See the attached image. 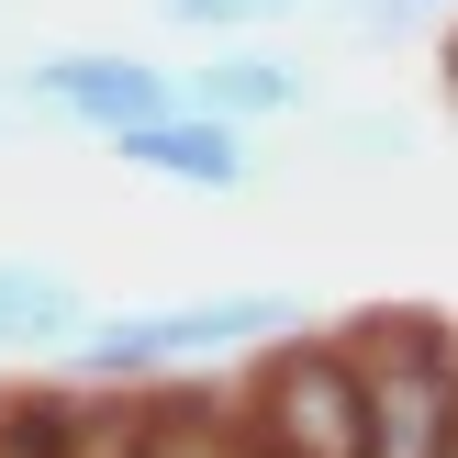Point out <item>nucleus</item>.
I'll list each match as a JSON object with an SVG mask.
<instances>
[{"instance_id":"13","label":"nucleus","mask_w":458,"mask_h":458,"mask_svg":"<svg viewBox=\"0 0 458 458\" xmlns=\"http://www.w3.org/2000/svg\"><path fill=\"white\" fill-rule=\"evenodd\" d=\"M414 12H458V0H414Z\"/></svg>"},{"instance_id":"6","label":"nucleus","mask_w":458,"mask_h":458,"mask_svg":"<svg viewBox=\"0 0 458 458\" xmlns=\"http://www.w3.org/2000/svg\"><path fill=\"white\" fill-rule=\"evenodd\" d=\"M179 101L213 112V123H235V134L302 123V112H313V67L280 56V45H224V56H191V67H179Z\"/></svg>"},{"instance_id":"2","label":"nucleus","mask_w":458,"mask_h":458,"mask_svg":"<svg viewBox=\"0 0 458 458\" xmlns=\"http://www.w3.org/2000/svg\"><path fill=\"white\" fill-rule=\"evenodd\" d=\"M224 403H235L246 458H369V380L325 325H291L280 347H258Z\"/></svg>"},{"instance_id":"4","label":"nucleus","mask_w":458,"mask_h":458,"mask_svg":"<svg viewBox=\"0 0 458 458\" xmlns=\"http://www.w3.org/2000/svg\"><path fill=\"white\" fill-rule=\"evenodd\" d=\"M0 101L22 123H79V134H123V123H157L179 101V67L134 56V45H34V56L0 67Z\"/></svg>"},{"instance_id":"12","label":"nucleus","mask_w":458,"mask_h":458,"mask_svg":"<svg viewBox=\"0 0 458 458\" xmlns=\"http://www.w3.org/2000/svg\"><path fill=\"white\" fill-rule=\"evenodd\" d=\"M12 123H22V112H12V101H0V146H12Z\"/></svg>"},{"instance_id":"11","label":"nucleus","mask_w":458,"mask_h":458,"mask_svg":"<svg viewBox=\"0 0 458 458\" xmlns=\"http://www.w3.org/2000/svg\"><path fill=\"white\" fill-rule=\"evenodd\" d=\"M0 458H45V392H0Z\"/></svg>"},{"instance_id":"7","label":"nucleus","mask_w":458,"mask_h":458,"mask_svg":"<svg viewBox=\"0 0 458 458\" xmlns=\"http://www.w3.org/2000/svg\"><path fill=\"white\" fill-rule=\"evenodd\" d=\"M89 280L56 258H0V358H56L67 335L89 325Z\"/></svg>"},{"instance_id":"8","label":"nucleus","mask_w":458,"mask_h":458,"mask_svg":"<svg viewBox=\"0 0 458 458\" xmlns=\"http://www.w3.org/2000/svg\"><path fill=\"white\" fill-rule=\"evenodd\" d=\"M325 146L347 157V168H403V157L425 146L414 112H325Z\"/></svg>"},{"instance_id":"9","label":"nucleus","mask_w":458,"mask_h":458,"mask_svg":"<svg viewBox=\"0 0 458 458\" xmlns=\"http://www.w3.org/2000/svg\"><path fill=\"white\" fill-rule=\"evenodd\" d=\"M291 12H313V0H157V22H179V34H224V45L268 34V22H291Z\"/></svg>"},{"instance_id":"5","label":"nucleus","mask_w":458,"mask_h":458,"mask_svg":"<svg viewBox=\"0 0 458 458\" xmlns=\"http://www.w3.org/2000/svg\"><path fill=\"white\" fill-rule=\"evenodd\" d=\"M101 157L112 168H134V179H168V191H258V134H235V123H213V112H191V101H168L157 123H123V134H101Z\"/></svg>"},{"instance_id":"1","label":"nucleus","mask_w":458,"mask_h":458,"mask_svg":"<svg viewBox=\"0 0 458 458\" xmlns=\"http://www.w3.org/2000/svg\"><path fill=\"white\" fill-rule=\"evenodd\" d=\"M291 325H313L302 291H191V302H123V313H89L79 335L56 347L67 392H168V380H213L235 358L280 347Z\"/></svg>"},{"instance_id":"3","label":"nucleus","mask_w":458,"mask_h":458,"mask_svg":"<svg viewBox=\"0 0 458 458\" xmlns=\"http://www.w3.org/2000/svg\"><path fill=\"white\" fill-rule=\"evenodd\" d=\"M347 358L369 380V458H458V325L447 313H358Z\"/></svg>"},{"instance_id":"10","label":"nucleus","mask_w":458,"mask_h":458,"mask_svg":"<svg viewBox=\"0 0 458 458\" xmlns=\"http://www.w3.org/2000/svg\"><path fill=\"white\" fill-rule=\"evenodd\" d=\"M313 12H335L347 34H369V45H403V34H425V12H414V0H313Z\"/></svg>"}]
</instances>
